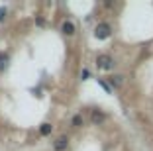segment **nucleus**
Instances as JSON below:
<instances>
[{
  "label": "nucleus",
  "mask_w": 153,
  "mask_h": 151,
  "mask_svg": "<svg viewBox=\"0 0 153 151\" xmlns=\"http://www.w3.org/2000/svg\"><path fill=\"white\" fill-rule=\"evenodd\" d=\"M110 36H112V28H110L106 22H102V24L96 26V30H94V37L96 39H108Z\"/></svg>",
  "instance_id": "f257e3e1"
},
{
  "label": "nucleus",
  "mask_w": 153,
  "mask_h": 151,
  "mask_svg": "<svg viewBox=\"0 0 153 151\" xmlns=\"http://www.w3.org/2000/svg\"><path fill=\"white\" fill-rule=\"evenodd\" d=\"M96 65H98V69H102V71H112L114 59L110 57V55H98V57H96Z\"/></svg>",
  "instance_id": "f03ea898"
},
{
  "label": "nucleus",
  "mask_w": 153,
  "mask_h": 151,
  "mask_svg": "<svg viewBox=\"0 0 153 151\" xmlns=\"http://www.w3.org/2000/svg\"><path fill=\"white\" fill-rule=\"evenodd\" d=\"M90 120H92V124H94V126H100L104 120H106V116H104V112H100V110H92Z\"/></svg>",
  "instance_id": "7ed1b4c3"
},
{
  "label": "nucleus",
  "mask_w": 153,
  "mask_h": 151,
  "mask_svg": "<svg viewBox=\"0 0 153 151\" xmlns=\"http://www.w3.org/2000/svg\"><path fill=\"white\" fill-rule=\"evenodd\" d=\"M67 147H69V138H67V135L57 138V141H55V151H65Z\"/></svg>",
  "instance_id": "20e7f679"
},
{
  "label": "nucleus",
  "mask_w": 153,
  "mask_h": 151,
  "mask_svg": "<svg viewBox=\"0 0 153 151\" xmlns=\"http://www.w3.org/2000/svg\"><path fill=\"white\" fill-rule=\"evenodd\" d=\"M61 31H63L65 36H73V33H75V26H73V22H63Z\"/></svg>",
  "instance_id": "39448f33"
},
{
  "label": "nucleus",
  "mask_w": 153,
  "mask_h": 151,
  "mask_svg": "<svg viewBox=\"0 0 153 151\" xmlns=\"http://www.w3.org/2000/svg\"><path fill=\"white\" fill-rule=\"evenodd\" d=\"M122 83H124V77H120V75L110 77V85L112 86H122Z\"/></svg>",
  "instance_id": "423d86ee"
},
{
  "label": "nucleus",
  "mask_w": 153,
  "mask_h": 151,
  "mask_svg": "<svg viewBox=\"0 0 153 151\" xmlns=\"http://www.w3.org/2000/svg\"><path fill=\"white\" fill-rule=\"evenodd\" d=\"M6 67H8V55L0 53V71H4Z\"/></svg>",
  "instance_id": "0eeeda50"
},
{
  "label": "nucleus",
  "mask_w": 153,
  "mask_h": 151,
  "mask_svg": "<svg viewBox=\"0 0 153 151\" xmlns=\"http://www.w3.org/2000/svg\"><path fill=\"white\" fill-rule=\"evenodd\" d=\"M51 129H53V126H51V124H41V129H39V132H41V135H49Z\"/></svg>",
  "instance_id": "6e6552de"
},
{
  "label": "nucleus",
  "mask_w": 153,
  "mask_h": 151,
  "mask_svg": "<svg viewBox=\"0 0 153 151\" xmlns=\"http://www.w3.org/2000/svg\"><path fill=\"white\" fill-rule=\"evenodd\" d=\"M73 126H75V128H81V126H82V116L81 114L73 116Z\"/></svg>",
  "instance_id": "1a4fd4ad"
},
{
  "label": "nucleus",
  "mask_w": 153,
  "mask_h": 151,
  "mask_svg": "<svg viewBox=\"0 0 153 151\" xmlns=\"http://www.w3.org/2000/svg\"><path fill=\"white\" fill-rule=\"evenodd\" d=\"M98 85L102 86V89L106 90V92H112V86H110V85H108V83H106L104 79H98Z\"/></svg>",
  "instance_id": "9d476101"
},
{
  "label": "nucleus",
  "mask_w": 153,
  "mask_h": 151,
  "mask_svg": "<svg viewBox=\"0 0 153 151\" xmlns=\"http://www.w3.org/2000/svg\"><path fill=\"white\" fill-rule=\"evenodd\" d=\"M6 14H8V10H6V8H0V22H4V20H6Z\"/></svg>",
  "instance_id": "9b49d317"
},
{
  "label": "nucleus",
  "mask_w": 153,
  "mask_h": 151,
  "mask_svg": "<svg viewBox=\"0 0 153 151\" xmlns=\"http://www.w3.org/2000/svg\"><path fill=\"white\" fill-rule=\"evenodd\" d=\"M88 77H90V73H88V71H86V69H85V71L81 73V79H82V80H86V79H88Z\"/></svg>",
  "instance_id": "f8f14e48"
}]
</instances>
